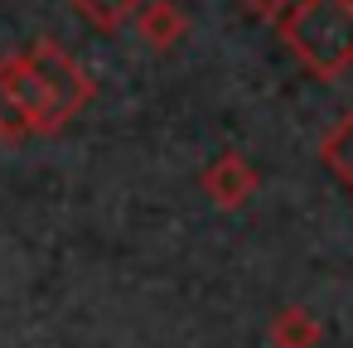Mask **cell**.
Instances as JSON below:
<instances>
[{"label": "cell", "instance_id": "cell-1", "mask_svg": "<svg viewBox=\"0 0 353 348\" xmlns=\"http://www.w3.org/2000/svg\"><path fill=\"white\" fill-rule=\"evenodd\" d=\"M276 25L310 73L339 78L353 63V0H290Z\"/></svg>", "mask_w": 353, "mask_h": 348}, {"label": "cell", "instance_id": "cell-2", "mask_svg": "<svg viewBox=\"0 0 353 348\" xmlns=\"http://www.w3.org/2000/svg\"><path fill=\"white\" fill-rule=\"evenodd\" d=\"M25 59L39 68V78H44L49 97H54V112H59V121L68 126V121L92 102V78H88L54 39H34V44L25 49Z\"/></svg>", "mask_w": 353, "mask_h": 348}, {"label": "cell", "instance_id": "cell-3", "mask_svg": "<svg viewBox=\"0 0 353 348\" xmlns=\"http://www.w3.org/2000/svg\"><path fill=\"white\" fill-rule=\"evenodd\" d=\"M203 194H208L218 208H242V203L256 194V170H252L237 150H228V155H218V160L203 170Z\"/></svg>", "mask_w": 353, "mask_h": 348}, {"label": "cell", "instance_id": "cell-4", "mask_svg": "<svg viewBox=\"0 0 353 348\" xmlns=\"http://www.w3.org/2000/svg\"><path fill=\"white\" fill-rule=\"evenodd\" d=\"M136 30L150 49H174L189 34V15L174 0H145V6H136Z\"/></svg>", "mask_w": 353, "mask_h": 348}, {"label": "cell", "instance_id": "cell-5", "mask_svg": "<svg viewBox=\"0 0 353 348\" xmlns=\"http://www.w3.org/2000/svg\"><path fill=\"white\" fill-rule=\"evenodd\" d=\"M319 319L310 314V309H300V305H290V309H281L276 319H271V329H266V338H271V348H314L319 343Z\"/></svg>", "mask_w": 353, "mask_h": 348}, {"label": "cell", "instance_id": "cell-6", "mask_svg": "<svg viewBox=\"0 0 353 348\" xmlns=\"http://www.w3.org/2000/svg\"><path fill=\"white\" fill-rule=\"evenodd\" d=\"M319 155H324V165H329L343 184H353V112L339 116V126L319 141Z\"/></svg>", "mask_w": 353, "mask_h": 348}, {"label": "cell", "instance_id": "cell-7", "mask_svg": "<svg viewBox=\"0 0 353 348\" xmlns=\"http://www.w3.org/2000/svg\"><path fill=\"white\" fill-rule=\"evenodd\" d=\"M73 6H78V15H83L88 25H97L102 34H112V30H121V25L136 20V6H141V0H73Z\"/></svg>", "mask_w": 353, "mask_h": 348}, {"label": "cell", "instance_id": "cell-8", "mask_svg": "<svg viewBox=\"0 0 353 348\" xmlns=\"http://www.w3.org/2000/svg\"><path fill=\"white\" fill-rule=\"evenodd\" d=\"M20 141H30V126H25L20 107L10 102L6 83H0V145H20Z\"/></svg>", "mask_w": 353, "mask_h": 348}, {"label": "cell", "instance_id": "cell-9", "mask_svg": "<svg viewBox=\"0 0 353 348\" xmlns=\"http://www.w3.org/2000/svg\"><path fill=\"white\" fill-rule=\"evenodd\" d=\"M242 6H247L252 15H261V20H276V15L290 6V0H242Z\"/></svg>", "mask_w": 353, "mask_h": 348}]
</instances>
